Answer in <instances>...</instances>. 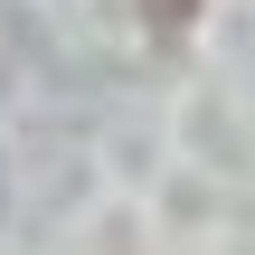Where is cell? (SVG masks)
<instances>
[{
  "label": "cell",
  "instance_id": "obj_1",
  "mask_svg": "<svg viewBox=\"0 0 255 255\" xmlns=\"http://www.w3.org/2000/svg\"><path fill=\"white\" fill-rule=\"evenodd\" d=\"M132 9H142L151 38H189V19H199V0H132Z\"/></svg>",
  "mask_w": 255,
  "mask_h": 255
}]
</instances>
